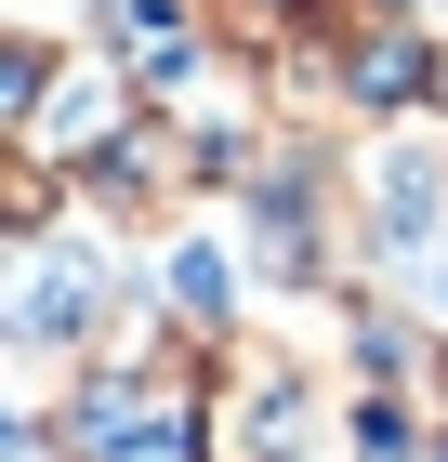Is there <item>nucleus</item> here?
Segmentation results:
<instances>
[{
    "mask_svg": "<svg viewBox=\"0 0 448 462\" xmlns=\"http://www.w3.org/2000/svg\"><path fill=\"white\" fill-rule=\"evenodd\" d=\"M198 462H330V383L304 344L277 330H224L198 370Z\"/></svg>",
    "mask_w": 448,
    "mask_h": 462,
    "instance_id": "1",
    "label": "nucleus"
},
{
    "mask_svg": "<svg viewBox=\"0 0 448 462\" xmlns=\"http://www.w3.org/2000/svg\"><path fill=\"white\" fill-rule=\"evenodd\" d=\"M133 304V264L93 238V225H40V238H0V344L40 356V370H79L105 344V318Z\"/></svg>",
    "mask_w": 448,
    "mask_h": 462,
    "instance_id": "2",
    "label": "nucleus"
},
{
    "mask_svg": "<svg viewBox=\"0 0 448 462\" xmlns=\"http://www.w3.org/2000/svg\"><path fill=\"white\" fill-rule=\"evenodd\" d=\"M133 119H145V79L119 67L105 40H79V53H53V79H40V106H27V133H14V145H27L40 172H67V199H79V172H93Z\"/></svg>",
    "mask_w": 448,
    "mask_h": 462,
    "instance_id": "3",
    "label": "nucleus"
},
{
    "mask_svg": "<svg viewBox=\"0 0 448 462\" xmlns=\"http://www.w3.org/2000/svg\"><path fill=\"white\" fill-rule=\"evenodd\" d=\"M93 40L145 79V93H172L185 67L224 53V40H211V0H93Z\"/></svg>",
    "mask_w": 448,
    "mask_h": 462,
    "instance_id": "4",
    "label": "nucleus"
},
{
    "mask_svg": "<svg viewBox=\"0 0 448 462\" xmlns=\"http://www.w3.org/2000/svg\"><path fill=\"white\" fill-rule=\"evenodd\" d=\"M40 79H53V40H40V27H0V133H27Z\"/></svg>",
    "mask_w": 448,
    "mask_h": 462,
    "instance_id": "5",
    "label": "nucleus"
},
{
    "mask_svg": "<svg viewBox=\"0 0 448 462\" xmlns=\"http://www.w3.org/2000/svg\"><path fill=\"white\" fill-rule=\"evenodd\" d=\"M53 449V436H40V410H14V396H0V462H40Z\"/></svg>",
    "mask_w": 448,
    "mask_h": 462,
    "instance_id": "6",
    "label": "nucleus"
}]
</instances>
